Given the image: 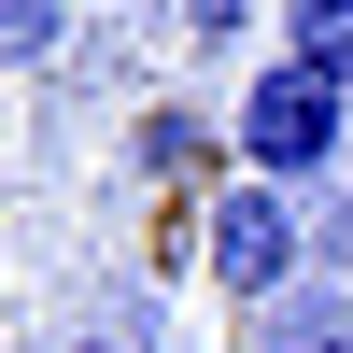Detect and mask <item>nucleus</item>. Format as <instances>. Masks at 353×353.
Instances as JSON below:
<instances>
[{
	"label": "nucleus",
	"instance_id": "obj_1",
	"mask_svg": "<svg viewBox=\"0 0 353 353\" xmlns=\"http://www.w3.org/2000/svg\"><path fill=\"white\" fill-rule=\"evenodd\" d=\"M226 141H241V184H283V198H297V184H325V170H339V141H353V85L311 71V57H254Z\"/></svg>",
	"mask_w": 353,
	"mask_h": 353
},
{
	"label": "nucleus",
	"instance_id": "obj_2",
	"mask_svg": "<svg viewBox=\"0 0 353 353\" xmlns=\"http://www.w3.org/2000/svg\"><path fill=\"white\" fill-rule=\"evenodd\" d=\"M198 269H212V297L269 311L283 283L311 269V212H297L283 184H226V198H212V226H198Z\"/></svg>",
	"mask_w": 353,
	"mask_h": 353
},
{
	"label": "nucleus",
	"instance_id": "obj_3",
	"mask_svg": "<svg viewBox=\"0 0 353 353\" xmlns=\"http://www.w3.org/2000/svg\"><path fill=\"white\" fill-rule=\"evenodd\" d=\"M283 57H311V71L353 85V0H283Z\"/></svg>",
	"mask_w": 353,
	"mask_h": 353
},
{
	"label": "nucleus",
	"instance_id": "obj_4",
	"mask_svg": "<svg viewBox=\"0 0 353 353\" xmlns=\"http://www.w3.org/2000/svg\"><path fill=\"white\" fill-rule=\"evenodd\" d=\"M71 43V0H0V71H57Z\"/></svg>",
	"mask_w": 353,
	"mask_h": 353
},
{
	"label": "nucleus",
	"instance_id": "obj_5",
	"mask_svg": "<svg viewBox=\"0 0 353 353\" xmlns=\"http://www.w3.org/2000/svg\"><path fill=\"white\" fill-rule=\"evenodd\" d=\"M128 156L156 170V184H184V170L212 156V141H198V113H141V128H128Z\"/></svg>",
	"mask_w": 353,
	"mask_h": 353
},
{
	"label": "nucleus",
	"instance_id": "obj_6",
	"mask_svg": "<svg viewBox=\"0 0 353 353\" xmlns=\"http://www.w3.org/2000/svg\"><path fill=\"white\" fill-rule=\"evenodd\" d=\"M184 28H198V43H241V28H254V0H184Z\"/></svg>",
	"mask_w": 353,
	"mask_h": 353
},
{
	"label": "nucleus",
	"instance_id": "obj_7",
	"mask_svg": "<svg viewBox=\"0 0 353 353\" xmlns=\"http://www.w3.org/2000/svg\"><path fill=\"white\" fill-rule=\"evenodd\" d=\"M283 353H353V325H297V339H283Z\"/></svg>",
	"mask_w": 353,
	"mask_h": 353
},
{
	"label": "nucleus",
	"instance_id": "obj_8",
	"mask_svg": "<svg viewBox=\"0 0 353 353\" xmlns=\"http://www.w3.org/2000/svg\"><path fill=\"white\" fill-rule=\"evenodd\" d=\"M71 353H141V339H71Z\"/></svg>",
	"mask_w": 353,
	"mask_h": 353
}]
</instances>
